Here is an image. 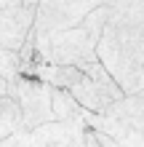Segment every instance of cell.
<instances>
[{"label":"cell","instance_id":"obj_1","mask_svg":"<svg viewBox=\"0 0 144 147\" xmlns=\"http://www.w3.org/2000/svg\"><path fill=\"white\" fill-rule=\"evenodd\" d=\"M96 59L123 94L144 88V3L115 5L96 40Z\"/></svg>","mask_w":144,"mask_h":147},{"label":"cell","instance_id":"obj_2","mask_svg":"<svg viewBox=\"0 0 144 147\" xmlns=\"http://www.w3.org/2000/svg\"><path fill=\"white\" fill-rule=\"evenodd\" d=\"M109 5H99L88 11L75 27L67 30H51V32H35L29 30L32 48L40 62L48 64H80L88 59H96V40L109 19Z\"/></svg>","mask_w":144,"mask_h":147},{"label":"cell","instance_id":"obj_3","mask_svg":"<svg viewBox=\"0 0 144 147\" xmlns=\"http://www.w3.org/2000/svg\"><path fill=\"white\" fill-rule=\"evenodd\" d=\"M83 123L123 147H144V91L123 94L99 112L83 110Z\"/></svg>","mask_w":144,"mask_h":147},{"label":"cell","instance_id":"obj_4","mask_svg":"<svg viewBox=\"0 0 144 147\" xmlns=\"http://www.w3.org/2000/svg\"><path fill=\"white\" fill-rule=\"evenodd\" d=\"M75 67L80 70V78L67 91L75 96V102H78L83 110L99 112L107 105H112L115 99L123 96V91L117 88V83L112 80V75L104 70V64H101L99 59H88V62H80Z\"/></svg>","mask_w":144,"mask_h":147},{"label":"cell","instance_id":"obj_5","mask_svg":"<svg viewBox=\"0 0 144 147\" xmlns=\"http://www.w3.org/2000/svg\"><path fill=\"white\" fill-rule=\"evenodd\" d=\"M8 88H11L8 94L19 102L24 128H32V126L54 120V112H51V86L46 80L32 78V75L24 72V75L16 78Z\"/></svg>","mask_w":144,"mask_h":147},{"label":"cell","instance_id":"obj_6","mask_svg":"<svg viewBox=\"0 0 144 147\" xmlns=\"http://www.w3.org/2000/svg\"><path fill=\"white\" fill-rule=\"evenodd\" d=\"M83 128H86L83 118H78V120H48V123L8 134L5 139H0V147H64Z\"/></svg>","mask_w":144,"mask_h":147},{"label":"cell","instance_id":"obj_7","mask_svg":"<svg viewBox=\"0 0 144 147\" xmlns=\"http://www.w3.org/2000/svg\"><path fill=\"white\" fill-rule=\"evenodd\" d=\"M35 22V8L21 5V0H0V48L19 51Z\"/></svg>","mask_w":144,"mask_h":147},{"label":"cell","instance_id":"obj_8","mask_svg":"<svg viewBox=\"0 0 144 147\" xmlns=\"http://www.w3.org/2000/svg\"><path fill=\"white\" fill-rule=\"evenodd\" d=\"M51 112L54 120H78L83 118V107L75 102V96L64 88H54L51 86Z\"/></svg>","mask_w":144,"mask_h":147},{"label":"cell","instance_id":"obj_9","mask_svg":"<svg viewBox=\"0 0 144 147\" xmlns=\"http://www.w3.org/2000/svg\"><path fill=\"white\" fill-rule=\"evenodd\" d=\"M21 128H24V123H21L19 102L11 94H0V139H5L8 134L21 131Z\"/></svg>","mask_w":144,"mask_h":147},{"label":"cell","instance_id":"obj_10","mask_svg":"<svg viewBox=\"0 0 144 147\" xmlns=\"http://www.w3.org/2000/svg\"><path fill=\"white\" fill-rule=\"evenodd\" d=\"M19 75H24V64H21V56L19 51H11V48H0V78L11 86Z\"/></svg>","mask_w":144,"mask_h":147},{"label":"cell","instance_id":"obj_11","mask_svg":"<svg viewBox=\"0 0 144 147\" xmlns=\"http://www.w3.org/2000/svg\"><path fill=\"white\" fill-rule=\"evenodd\" d=\"M83 139H86V147H99L96 139H94V131H91V128H83Z\"/></svg>","mask_w":144,"mask_h":147},{"label":"cell","instance_id":"obj_12","mask_svg":"<svg viewBox=\"0 0 144 147\" xmlns=\"http://www.w3.org/2000/svg\"><path fill=\"white\" fill-rule=\"evenodd\" d=\"M64 147H86V139H83V131H80L78 136H72V139H70V144H64Z\"/></svg>","mask_w":144,"mask_h":147},{"label":"cell","instance_id":"obj_13","mask_svg":"<svg viewBox=\"0 0 144 147\" xmlns=\"http://www.w3.org/2000/svg\"><path fill=\"white\" fill-rule=\"evenodd\" d=\"M8 91H11V88H8V83L3 80V78H0V94H8Z\"/></svg>","mask_w":144,"mask_h":147},{"label":"cell","instance_id":"obj_14","mask_svg":"<svg viewBox=\"0 0 144 147\" xmlns=\"http://www.w3.org/2000/svg\"><path fill=\"white\" fill-rule=\"evenodd\" d=\"M21 5H27V8H35V5H38V0H21Z\"/></svg>","mask_w":144,"mask_h":147},{"label":"cell","instance_id":"obj_15","mask_svg":"<svg viewBox=\"0 0 144 147\" xmlns=\"http://www.w3.org/2000/svg\"><path fill=\"white\" fill-rule=\"evenodd\" d=\"M141 91H144V88H141Z\"/></svg>","mask_w":144,"mask_h":147}]
</instances>
